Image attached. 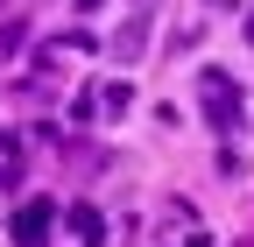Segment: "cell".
I'll return each instance as SVG.
<instances>
[{
	"instance_id": "1",
	"label": "cell",
	"mask_w": 254,
	"mask_h": 247,
	"mask_svg": "<svg viewBox=\"0 0 254 247\" xmlns=\"http://www.w3.org/2000/svg\"><path fill=\"white\" fill-rule=\"evenodd\" d=\"M141 50H148V21H141V14H127V21H120V36H113V57H120V64H134Z\"/></svg>"
}]
</instances>
